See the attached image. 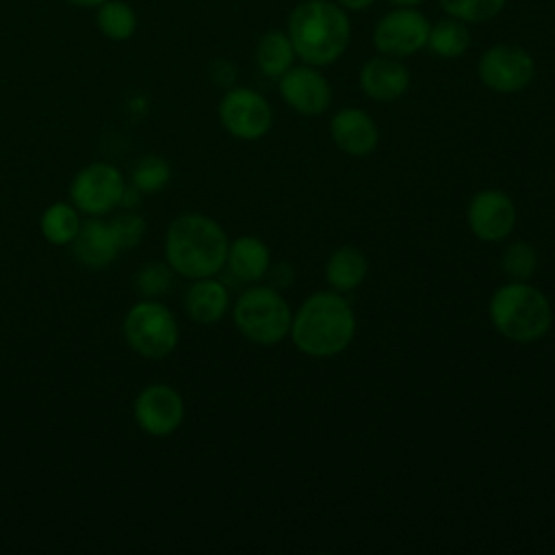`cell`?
<instances>
[{"mask_svg":"<svg viewBox=\"0 0 555 555\" xmlns=\"http://www.w3.org/2000/svg\"><path fill=\"white\" fill-rule=\"evenodd\" d=\"M293 345L310 358H332L345 351L356 336V314L338 291L308 295L291 321Z\"/></svg>","mask_w":555,"mask_h":555,"instance_id":"cell-1","label":"cell"},{"mask_svg":"<svg viewBox=\"0 0 555 555\" xmlns=\"http://www.w3.org/2000/svg\"><path fill=\"white\" fill-rule=\"evenodd\" d=\"M286 35L304 63L325 67L345 54L351 39V22L334 0H304L288 13Z\"/></svg>","mask_w":555,"mask_h":555,"instance_id":"cell-2","label":"cell"},{"mask_svg":"<svg viewBox=\"0 0 555 555\" xmlns=\"http://www.w3.org/2000/svg\"><path fill=\"white\" fill-rule=\"evenodd\" d=\"M228 245V234L215 219L186 212L167 228L165 262L182 278H210L225 267Z\"/></svg>","mask_w":555,"mask_h":555,"instance_id":"cell-3","label":"cell"},{"mask_svg":"<svg viewBox=\"0 0 555 555\" xmlns=\"http://www.w3.org/2000/svg\"><path fill=\"white\" fill-rule=\"evenodd\" d=\"M488 317L507 340L533 343L551 330L553 308L548 297L533 284L509 280L492 293Z\"/></svg>","mask_w":555,"mask_h":555,"instance_id":"cell-4","label":"cell"},{"mask_svg":"<svg viewBox=\"0 0 555 555\" xmlns=\"http://www.w3.org/2000/svg\"><path fill=\"white\" fill-rule=\"evenodd\" d=\"M236 330L256 345H275L291 332L293 312L273 286H251L234 304Z\"/></svg>","mask_w":555,"mask_h":555,"instance_id":"cell-5","label":"cell"},{"mask_svg":"<svg viewBox=\"0 0 555 555\" xmlns=\"http://www.w3.org/2000/svg\"><path fill=\"white\" fill-rule=\"evenodd\" d=\"M121 332L134 353L154 360L169 356L180 338L173 312L156 297H145L132 304L124 317Z\"/></svg>","mask_w":555,"mask_h":555,"instance_id":"cell-6","label":"cell"},{"mask_svg":"<svg viewBox=\"0 0 555 555\" xmlns=\"http://www.w3.org/2000/svg\"><path fill=\"white\" fill-rule=\"evenodd\" d=\"M126 193L121 171L111 163H91L82 167L69 186L72 204L87 217H102L117 208Z\"/></svg>","mask_w":555,"mask_h":555,"instance_id":"cell-7","label":"cell"},{"mask_svg":"<svg viewBox=\"0 0 555 555\" xmlns=\"http://www.w3.org/2000/svg\"><path fill=\"white\" fill-rule=\"evenodd\" d=\"M477 76L490 91L518 93L535 78V61L518 43H494L479 56Z\"/></svg>","mask_w":555,"mask_h":555,"instance_id":"cell-8","label":"cell"},{"mask_svg":"<svg viewBox=\"0 0 555 555\" xmlns=\"http://www.w3.org/2000/svg\"><path fill=\"white\" fill-rule=\"evenodd\" d=\"M219 121L241 141L262 139L273 124V108L267 98L249 87H228L219 100Z\"/></svg>","mask_w":555,"mask_h":555,"instance_id":"cell-9","label":"cell"},{"mask_svg":"<svg viewBox=\"0 0 555 555\" xmlns=\"http://www.w3.org/2000/svg\"><path fill=\"white\" fill-rule=\"evenodd\" d=\"M429 26V20L418 9L397 7L375 24L373 46L386 56H412L427 46Z\"/></svg>","mask_w":555,"mask_h":555,"instance_id":"cell-10","label":"cell"},{"mask_svg":"<svg viewBox=\"0 0 555 555\" xmlns=\"http://www.w3.org/2000/svg\"><path fill=\"white\" fill-rule=\"evenodd\" d=\"M132 416L141 431L147 436L165 438L182 425L184 399L169 384H150L137 395L132 403Z\"/></svg>","mask_w":555,"mask_h":555,"instance_id":"cell-11","label":"cell"},{"mask_svg":"<svg viewBox=\"0 0 555 555\" xmlns=\"http://www.w3.org/2000/svg\"><path fill=\"white\" fill-rule=\"evenodd\" d=\"M280 98L299 115H321L332 104V87L314 65H293L278 78Z\"/></svg>","mask_w":555,"mask_h":555,"instance_id":"cell-12","label":"cell"},{"mask_svg":"<svg viewBox=\"0 0 555 555\" xmlns=\"http://www.w3.org/2000/svg\"><path fill=\"white\" fill-rule=\"evenodd\" d=\"M470 232L486 243L503 241L516 225V206L501 189H483L475 193L466 210Z\"/></svg>","mask_w":555,"mask_h":555,"instance_id":"cell-13","label":"cell"},{"mask_svg":"<svg viewBox=\"0 0 555 555\" xmlns=\"http://www.w3.org/2000/svg\"><path fill=\"white\" fill-rule=\"evenodd\" d=\"M332 143L347 156H369L379 143V130L373 117L362 108H340L330 119Z\"/></svg>","mask_w":555,"mask_h":555,"instance_id":"cell-14","label":"cell"},{"mask_svg":"<svg viewBox=\"0 0 555 555\" xmlns=\"http://www.w3.org/2000/svg\"><path fill=\"white\" fill-rule=\"evenodd\" d=\"M360 87L371 100L392 102L408 91L410 72L399 59L379 54L362 65Z\"/></svg>","mask_w":555,"mask_h":555,"instance_id":"cell-15","label":"cell"},{"mask_svg":"<svg viewBox=\"0 0 555 555\" xmlns=\"http://www.w3.org/2000/svg\"><path fill=\"white\" fill-rule=\"evenodd\" d=\"M69 245H72L74 258L89 269L108 267L115 260V256L121 251L111 223H104L98 217H91L85 223H80V230Z\"/></svg>","mask_w":555,"mask_h":555,"instance_id":"cell-16","label":"cell"},{"mask_svg":"<svg viewBox=\"0 0 555 555\" xmlns=\"http://www.w3.org/2000/svg\"><path fill=\"white\" fill-rule=\"evenodd\" d=\"M225 267L241 282H258L271 269V251L262 238L243 234L230 241Z\"/></svg>","mask_w":555,"mask_h":555,"instance_id":"cell-17","label":"cell"},{"mask_svg":"<svg viewBox=\"0 0 555 555\" xmlns=\"http://www.w3.org/2000/svg\"><path fill=\"white\" fill-rule=\"evenodd\" d=\"M230 306V293L223 282L210 278H197L191 282L184 295V310L186 314L204 325L217 323L223 319Z\"/></svg>","mask_w":555,"mask_h":555,"instance_id":"cell-18","label":"cell"},{"mask_svg":"<svg viewBox=\"0 0 555 555\" xmlns=\"http://www.w3.org/2000/svg\"><path fill=\"white\" fill-rule=\"evenodd\" d=\"M369 273V258L356 245L334 249L325 262V280L332 291L349 293L358 288Z\"/></svg>","mask_w":555,"mask_h":555,"instance_id":"cell-19","label":"cell"},{"mask_svg":"<svg viewBox=\"0 0 555 555\" xmlns=\"http://www.w3.org/2000/svg\"><path fill=\"white\" fill-rule=\"evenodd\" d=\"M295 48L286 30H267L256 43V65L262 76L278 80L295 65Z\"/></svg>","mask_w":555,"mask_h":555,"instance_id":"cell-20","label":"cell"},{"mask_svg":"<svg viewBox=\"0 0 555 555\" xmlns=\"http://www.w3.org/2000/svg\"><path fill=\"white\" fill-rule=\"evenodd\" d=\"M95 11L98 30L111 41H128L139 28V15L126 0H104Z\"/></svg>","mask_w":555,"mask_h":555,"instance_id":"cell-21","label":"cell"},{"mask_svg":"<svg viewBox=\"0 0 555 555\" xmlns=\"http://www.w3.org/2000/svg\"><path fill=\"white\" fill-rule=\"evenodd\" d=\"M440 59H457L470 48V30L462 20L444 17L429 26L427 46Z\"/></svg>","mask_w":555,"mask_h":555,"instance_id":"cell-22","label":"cell"},{"mask_svg":"<svg viewBox=\"0 0 555 555\" xmlns=\"http://www.w3.org/2000/svg\"><path fill=\"white\" fill-rule=\"evenodd\" d=\"M80 223L82 221L78 208L72 202H54L43 210L39 228L48 243L63 247L74 241V236L80 230Z\"/></svg>","mask_w":555,"mask_h":555,"instance_id":"cell-23","label":"cell"},{"mask_svg":"<svg viewBox=\"0 0 555 555\" xmlns=\"http://www.w3.org/2000/svg\"><path fill=\"white\" fill-rule=\"evenodd\" d=\"M169 178H171L169 163L154 154H147L141 160H137V165L132 167V173H130L132 186L145 195L158 193L160 189H165Z\"/></svg>","mask_w":555,"mask_h":555,"instance_id":"cell-24","label":"cell"},{"mask_svg":"<svg viewBox=\"0 0 555 555\" xmlns=\"http://www.w3.org/2000/svg\"><path fill=\"white\" fill-rule=\"evenodd\" d=\"M447 15L462 20L464 24H481L496 17L507 0H438Z\"/></svg>","mask_w":555,"mask_h":555,"instance_id":"cell-25","label":"cell"},{"mask_svg":"<svg viewBox=\"0 0 555 555\" xmlns=\"http://www.w3.org/2000/svg\"><path fill=\"white\" fill-rule=\"evenodd\" d=\"M501 267H503V273H505L509 280L527 282V280L535 273L538 254H535L533 245H529L527 241H514V243H509V245L503 249Z\"/></svg>","mask_w":555,"mask_h":555,"instance_id":"cell-26","label":"cell"},{"mask_svg":"<svg viewBox=\"0 0 555 555\" xmlns=\"http://www.w3.org/2000/svg\"><path fill=\"white\" fill-rule=\"evenodd\" d=\"M171 278H173V269L167 262L145 264L141 271H137L134 286L137 291L143 293V297H158L171 286Z\"/></svg>","mask_w":555,"mask_h":555,"instance_id":"cell-27","label":"cell"},{"mask_svg":"<svg viewBox=\"0 0 555 555\" xmlns=\"http://www.w3.org/2000/svg\"><path fill=\"white\" fill-rule=\"evenodd\" d=\"M108 223L119 243V249H132L145 236V219L137 212H121Z\"/></svg>","mask_w":555,"mask_h":555,"instance_id":"cell-28","label":"cell"},{"mask_svg":"<svg viewBox=\"0 0 555 555\" xmlns=\"http://www.w3.org/2000/svg\"><path fill=\"white\" fill-rule=\"evenodd\" d=\"M210 76H212V80H215L217 85L232 87V82H234V78H236V67H234L230 61L219 59V61H215V63L210 65Z\"/></svg>","mask_w":555,"mask_h":555,"instance_id":"cell-29","label":"cell"},{"mask_svg":"<svg viewBox=\"0 0 555 555\" xmlns=\"http://www.w3.org/2000/svg\"><path fill=\"white\" fill-rule=\"evenodd\" d=\"M338 2L345 11H364L366 7H371L375 0H334Z\"/></svg>","mask_w":555,"mask_h":555,"instance_id":"cell-30","label":"cell"},{"mask_svg":"<svg viewBox=\"0 0 555 555\" xmlns=\"http://www.w3.org/2000/svg\"><path fill=\"white\" fill-rule=\"evenodd\" d=\"M65 2H69V4H74V7H78V9H95V7H100L104 0H65Z\"/></svg>","mask_w":555,"mask_h":555,"instance_id":"cell-31","label":"cell"},{"mask_svg":"<svg viewBox=\"0 0 555 555\" xmlns=\"http://www.w3.org/2000/svg\"><path fill=\"white\" fill-rule=\"evenodd\" d=\"M388 2L395 4V7H418L425 0H388Z\"/></svg>","mask_w":555,"mask_h":555,"instance_id":"cell-32","label":"cell"}]
</instances>
